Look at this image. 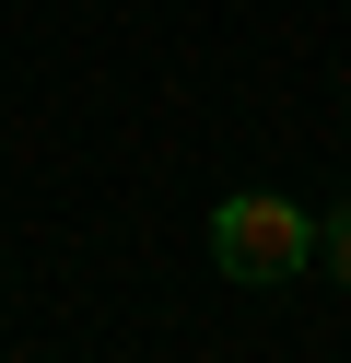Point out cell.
I'll return each instance as SVG.
<instances>
[{"instance_id":"6da1fadb","label":"cell","mask_w":351,"mask_h":363,"mask_svg":"<svg viewBox=\"0 0 351 363\" xmlns=\"http://www.w3.org/2000/svg\"><path fill=\"white\" fill-rule=\"evenodd\" d=\"M211 258H223V281H257V293H281L293 269H316V223H304L293 199L246 188V199H223V211H211Z\"/></svg>"},{"instance_id":"7a4b0ae2","label":"cell","mask_w":351,"mask_h":363,"mask_svg":"<svg viewBox=\"0 0 351 363\" xmlns=\"http://www.w3.org/2000/svg\"><path fill=\"white\" fill-rule=\"evenodd\" d=\"M316 258H328V281H351V211H328V223H316Z\"/></svg>"}]
</instances>
